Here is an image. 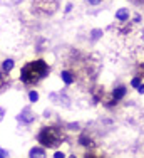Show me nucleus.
Returning a JSON list of instances; mask_svg holds the SVG:
<instances>
[{
	"label": "nucleus",
	"instance_id": "2",
	"mask_svg": "<svg viewBox=\"0 0 144 158\" xmlns=\"http://www.w3.org/2000/svg\"><path fill=\"white\" fill-rule=\"evenodd\" d=\"M37 141L42 145V148H57L66 141V131L57 125L42 126L37 133Z\"/></svg>",
	"mask_w": 144,
	"mask_h": 158
},
{
	"label": "nucleus",
	"instance_id": "10",
	"mask_svg": "<svg viewBox=\"0 0 144 158\" xmlns=\"http://www.w3.org/2000/svg\"><path fill=\"white\" fill-rule=\"evenodd\" d=\"M14 67H15V61H14V59H5V61L2 62V67H0V69H2L3 73L10 74V71H12Z\"/></svg>",
	"mask_w": 144,
	"mask_h": 158
},
{
	"label": "nucleus",
	"instance_id": "14",
	"mask_svg": "<svg viewBox=\"0 0 144 158\" xmlns=\"http://www.w3.org/2000/svg\"><path fill=\"white\" fill-rule=\"evenodd\" d=\"M99 35H102V31H99V29H96V31H92V39H99Z\"/></svg>",
	"mask_w": 144,
	"mask_h": 158
},
{
	"label": "nucleus",
	"instance_id": "3",
	"mask_svg": "<svg viewBox=\"0 0 144 158\" xmlns=\"http://www.w3.org/2000/svg\"><path fill=\"white\" fill-rule=\"evenodd\" d=\"M17 121L22 123V125H30V123L35 121V114L32 113L30 108H24V110L17 114Z\"/></svg>",
	"mask_w": 144,
	"mask_h": 158
},
{
	"label": "nucleus",
	"instance_id": "19",
	"mask_svg": "<svg viewBox=\"0 0 144 158\" xmlns=\"http://www.w3.org/2000/svg\"><path fill=\"white\" fill-rule=\"evenodd\" d=\"M70 10H72V3H67V5H66V10H64V12H66V14H69Z\"/></svg>",
	"mask_w": 144,
	"mask_h": 158
},
{
	"label": "nucleus",
	"instance_id": "16",
	"mask_svg": "<svg viewBox=\"0 0 144 158\" xmlns=\"http://www.w3.org/2000/svg\"><path fill=\"white\" fill-rule=\"evenodd\" d=\"M87 2H89L90 5H99V3L102 2V0H87Z\"/></svg>",
	"mask_w": 144,
	"mask_h": 158
},
{
	"label": "nucleus",
	"instance_id": "22",
	"mask_svg": "<svg viewBox=\"0 0 144 158\" xmlns=\"http://www.w3.org/2000/svg\"><path fill=\"white\" fill-rule=\"evenodd\" d=\"M84 158H97V156H94V155H86Z\"/></svg>",
	"mask_w": 144,
	"mask_h": 158
},
{
	"label": "nucleus",
	"instance_id": "11",
	"mask_svg": "<svg viewBox=\"0 0 144 158\" xmlns=\"http://www.w3.org/2000/svg\"><path fill=\"white\" fill-rule=\"evenodd\" d=\"M116 19H117V20H121V22H126L127 19H129V10H127V9H119L116 12Z\"/></svg>",
	"mask_w": 144,
	"mask_h": 158
},
{
	"label": "nucleus",
	"instance_id": "7",
	"mask_svg": "<svg viewBox=\"0 0 144 158\" xmlns=\"http://www.w3.org/2000/svg\"><path fill=\"white\" fill-rule=\"evenodd\" d=\"M9 86H10V74L3 73V71L0 69V93H3Z\"/></svg>",
	"mask_w": 144,
	"mask_h": 158
},
{
	"label": "nucleus",
	"instance_id": "18",
	"mask_svg": "<svg viewBox=\"0 0 144 158\" xmlns=\"http://www.w3.org/2000/svg\"><path fill=\"white\" fill-rule=\"evenodd\" d=\"M0 155H2L3 158H7V156H9V152H5L3 148H0Z\"/></svg>",
	"mask_w": 144,
	"mask_h": 158
},
{
	"label": "nucleus",
	"instance_id": "17",
	"mask_svg": "<svg viewBox=\"0 0 144 158\" xmlns=\"http://www.w3.org/2000/svg\"><path fill=\"white\" fill-rule=\"evenodd\" d=\"M3 118H5V110H3L2 106H0V121H2Z\"/></svg>",
	"mask_w": 144,
	"mask_h": 158
},
{
	"label": "nucleus",
	"instance_id": "4",
	"mask_svg": "<svg viewBox=\"0 0 144 158\" xmlns=\"http://www.w3.org/2000/svg\"><path fill=\"white\" fill-rule=\"evenodd\" d=\"M79 145L81 146H96V141H94V138L89 135V131H82V133L79 135Z\"/></svg>",
	"mask_w": 144,
	"mask_h": 158
},
{
	"label": "nucleus",
	"instance_id": "5",
	"mask_svg": "<svg viewBox=\"0 0 144 158\" xmlns=\"http://www.w3.org/2000/svg\"><path fill=\"white\" fill-rule=\"evenodd\" d=\"M60 79H62V82L64 84H67V86H70V84H74L75 82V74L72 73L70 69H64V71H60Z\"/></svg>",
	"mask_w": 144,
	"mask_h": 158
},
{
	"label": "nucleus",
	"instance_id": "20",
	"mask_svg": "<svg viewBox=\"0 0 144 158\" xmlns=\"http://www.w3.org/2000/svg\"><path fill=\"white\" fill-rule=\"evenodd\" d=\"M138 91L141 93V94H144V84H141V86H139V88H138Z\"/></svg>",
	"mask_w": 144,
	"mask_h": 158
},
{
	"label": "nucleus",
	"instance_id": "15",
	"mask_svg": "<svg viewBox=\"0 0 144 158\" xmlns=\"http://www.w3.org/2000/svg\"><path fill=\"white\" fill-rule=\"evenodd\" d=\"M54 158H66V153H64V152H55Z\"/></svg>",
	"mask_w": 144,
	"mask_h": 158
},
{
	"label": "nucleus",
	"instance_id": "8",
	"mask_svg": "<svg viewBox=\"0 0 144 158\" xmlns=\"http://www.w3.org/2000/svg\"><path fill=\"white\" fill-rule=\"evenodd\" d=\"M90 96H92V103H99V101H102V98H104V89L102 88H92L90 89Z\"/></svg>",
	"mask_w": 144,
	"mask_h": 158
},
{
	"label": "nucleus",
	"instance_id": "23",
	"mask_svg": "<svg viewBox=\"0 0 144 158\" xmlns=\"http://www.w3.org/2000/svg\"><path fill=\"white\" fill-rule=\"evenodd\" d=\"M69 158H77V156H75V155H72V156H69Z\"/></svg>",
	"mask_w": 144,
	"mask_h": 158
},
{
	"label": "nucleus",
	"instance_id": "6",
	"mask_svg": "<svg viewBox=\"0 0 144 158\" xmlns=\"http://www.w3.org/2000/svg\"><path fill=\"white\" fill-rule=\"evenodd\" d=\"M29 158H47V153L42 146H34L29 152Z\"/></svg>",
	"mask_w": 144,
	"mask_h": 158
},
{
	"label": "nucleus",
	"instance_id": "12",
	"mask_svg": "<svg viewBox=\"0 0 144 158\" xmlns=\"http://www.w3.org/2000/svg\"><path fill=\"white\" fill-rule=\"evenodd\" d=\"M39 91H35V89H32V91H29V101H30V103H32V104H35L37 103V101H39Z\"/></svg>",
	"mask_w": 144,
	"mask_h": 158
},
{
	"label": "nucleus",
	"instance_id": "9",
	"mask_svg": "<svg viewBox=\"0 0 144 158\" xmlns=\"http://www.w3.org/2000/svg\"><path fill=\"white\" fill-rule=\"evenodd\" d=\"M124 96H126V88H124V86H119V88H116L114 91H112V94H111V98H112V99H116V101L122 99Z\"/></svg>",
	"mask_w": 144,
	"mask_h": 158
},
{
	"label": "nucleus",
	"instance_id": "24",
	"mask_svg": "<svg viewBox=\"0 0 144 158\" xmlns=\"http://www.w3.org/2000/svg\"><path fill=\"white\" fill-rule=\"evenodd\" d=\"M141 67H142V71H144V64H142V66H141Z\"/></svg>",
	"mask_w": 144,
	"mask_h": 158
},
{
	"label": "nucleus",
	"instance_id": "13",
	"mask_svg": "<svg viewBox=\"0 0 144 158\" xmlns=\"http://www.w3.org/2000/svg\"><path fill=\"white\" fill-rule=\"evenodd\" d=\"M131 86L132 88H139V86H141V77H134L131 81Z\"/></svg>",
	"mask_w": 144,
	"mask_h": 158
},
{
	"label": "nucleus",
	"instance_id": "21",
	"mask_svg": "<svg viewBox=\"0 0 144 158\" xmlns=\"http://www.w3.org/2000/svg\"><path fill=\"white\" fill-rule=\"evenodd\" d=\"M134 22L138 24V22H141V15H134Z\"/></svg>",
	"mask_w": 144,
	"mask_h": 158
},
{
	"label": "nucleus",
	"instance_id": "25",
	"mask_svg": "<svg viewBox=\"0 0 144 158\" xmlns=\"http://www.w3.org/2000/svg\"><path fill=\"white\" fill-rule=\"evenodd\" d=\"M0 158H3V156H2V155H0Z\"/></svg>",
	"mask_w": 144,
	"mask_h": 158
},
{
	"label": "nucleus",
	"instance_id": "1",
	"mask_svg": "<svg viewBox=\"0 0 144 158\" xmlns=\"http://www.w3.org/2000/svg\"><path fill=\"white\" fill-rule=\"evenodd\" d=\"M49 74H50V66L44 59H37V61L27 62L22 67L20 74H18V79L25 86L32 88V86H37L39 82H42Z\"/></svg>",
	"mask_w": 144,
	"mask_h": 158
}]
</instances>
